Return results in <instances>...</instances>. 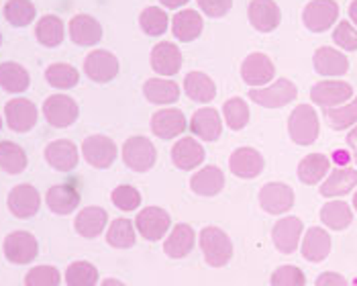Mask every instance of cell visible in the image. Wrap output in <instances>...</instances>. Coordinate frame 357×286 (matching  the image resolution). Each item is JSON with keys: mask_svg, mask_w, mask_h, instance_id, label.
<instances>
[{"mask_svg": "<svg viewBox=\"0 0 357 286\" xmlns=\"http://www.w3.org/2000/svg\"><path fill=\"white\" fill-rule=\"evenodd\" d=\"M202 29H204L202 15L198 10H194V8L180 10L172 19V33L182 43H192V41H196L202 35Z\"/></svg>", "mask_w": 357, "mask_h": 286, "instance_id": "4dcf8cb0", "label": "cell"}, {"mask_svg": "<svg viewBox=\"0 0 357 286\" xmlns=\"http://www.w3.org/2000/svg\"><path fill=\"white\" fill-rule=\"evenodd\" d=\"M196 246V231L188 223H178L169 229V235L164 241V254L172 259H182L190 256Z\"/></svg>", "mask_w": 357, "mask_h": 286, "instance_id": "f1b7e54d", "label": "cell"}, {"mask_svg": "<svg viewBox=\"0 0 357 286\" xmlns=\"http://www.w3.org/2000/svg\"><path fill=\"white\" fill-rule=\"evenodd\" d=\"M63 280L68 286H96L98 285V268L86 259L72 262L66 268Z\"/></svg>", "mask_w": 357, "mask_h": 286, "instance_id": "60d3db41", "label": "cell"}, {"mask_svg": "<svg viewBox=\"0 0 357 286\" xmlns=\"http://www.w3.org/2000/svg\"><path fill=\"white\" fill-rule=\"evenodd\" d=\"M172 164L182 172H192L196 170L204 158H206V151L202 147V143H198V140L194 137H180L178 142L172 145Z\"/></svg>", "mask_w": 357, "mask_h": 286, "instance_id": "ffe728a7", "label": "cell"}, {"mask_svg": "<svg viewBox=\"0 0 357 286\" xmlns=\"http://www.w3.org/2000/svg\"><path fill=\"white\" fill-rule=\"evenodd\" d=\"M139 27L149 37H162L169 27V17L162 6H147L139 15Z\"/></svg>", "mask_w": 357, "mask_h": 286, "instance_id": "7bdbcfd3", "label": "cell"}, {"mask_svg": "<svg viewBox=\"0 0 357 286\" xmlns=\"http://www.w3.org/2000/svg\"><path fill=\"white\" fill-rule=\"evenodd\" d=\"M198 246L204 256V262L211 268H225L233 257V241L227 231L215 225H206L198 233Z\"/></svg>", "mask_w": 357, "mask_h": 286, "instance_id": "6da1fadb", "label": "cell"}, {"mask_svg": "<svg viewBox=\"0 0 357 286\" xmlns=\"http://www.w3.org/2000/svg\"><path fill=\"white\" fill-rule=\"evenodd\" d=\"M35 37L43 47H57L66 39V25L57 15H45L35 25Z\"/></svg>", "mask_w": 357, "mask_h": 286, "instance_id": "f35d334b", "label": "cell"}, {"mask_svg": "<svg viewBox=\"0 0 357 286\" xmlns=\"http://www.w3.org/2000/svg\"><path fill=\"white\" fill-rule=\"evenodd\" d=\"M6 206H8L10 215H15L17 219H31V217H35L39 213L41 197H39L35 186H31V184H17L8 193Z\"/></svg>", "mask_w": 357, "mask_h": 286, "instance_id": "e0dca14e", "label": "cell"}, {"mask_svg": "<svg viewBox=\"0 0 357 286\" xmlns=\"http://www.w3.org/2000/svg\"><path fill=\"white\" fill-rule=\"evenodd\" d=\"M100 286H127L125 283H121V280H116V278H107V280H102Z\"/></svg>", "mask_w": 357, "mask_h": 286, "instance_id": "680465c9", "label": "cell"}, {"mask_svg": "<svg viewBox=\"0 0 357 286\" xmlns=\"http://www.w3.org/2000/svg\"><path fill=\"white\" fill-rule=\"evenodd\" d=\"M143 96L151 105L167 107V105L178 103L180 86H178V82L167 80V78H149L147 82H143Z\"/></svg>", "mask_w": 357, "mask_h": 286, "instance_id": "836d02e7", "label": "cell"}, {"mask_svg": "<svg viewBox=\"0 0 357 286\" xmlns=\"http://www.w3.org/2000/svg\"><path fill=\"white\" fill-rule=\"evenodd\" d=\"M264 168H266V160L261 151H257L255 147H237L229 158V170L241 180L257 178Z\"/></svg>", "mask_w": 357, "mask_h": 286, "instance_id": "2e32d148", "label": "cell"}, {"mask_svg": "<svg viewBox=\"0 0 357 286\" xmlns=\"http://www.w3.org/2000/svg\"><path fill=\"white\" fill-rule=\"evenodd\" d=\"M312 68L323 78H341L349 72V59L335 47H319L312 54Z\"/></svg>", "mask_w": 357, "mask_h": 286, "instance_id": "d6986e66", "label": "cell"}, {"mask_svg": "<svg viewBox=\"0 0 357 286\" xmlns=\"http://www.w3.org/2000/svg\"><path fill=\"white\" fill-rule=\"evenodd\" d=\"M331 172V158L325 153H308L304 156L296 168L298 180L306 186L321 184Z\"/></svg>", "mask_w": 357, "mask_h": 286, "instance_id": "d6a6232c", "label": "cell"}, {"mask_svg": "<svg viewBox=\"0 0 357 286\" xmlns=\"http://www.w3.org/2000/svg\"><path fill=\"white\" fill-rule=\"evenodd\" d=\"M4 19L13 27H29L35 21L37 8L31 0H6L4 2Z\"/></svg>", "mask_w": 357, "mask_h": 286, "instance_id": "ab89813d", "label": "cell"}, {"mask_svg": "<svg viewBox=\"0 0 357 286\" xmlns=\"http://www.w3.org/2000/svg\"><path fill=\"white\" fill-rule=\"evenodd\" d=\"M135 229L143 239L160 241L172 229V217L162 206H147V209H141L137 213Z\"/></svg>", "mask_w": 357, "mask_h": 286, "instance_id": "52a82bcc", "label": "cell"}, {"mask_svg": "<svg viewBox=\"0 0 357 286\" xmlns=\"http://www.w3.org/2000/svg\"><path fill=\"white\" fill-rule=\"evenodd\" d=\"M43 156H45V162L57 172H72L80 162V149L70 140H55L47 143Z\"/></svg>", "mask_w": 357, "mask_h": 286, "instance_id": "cb8c5ba5", "label": "cell"}, {"mask_svg": "<svg viewBox=\"0 0 357 286\" xmlns=\"http://www.w3.org/2000/svg\"><path fill=\"white\" fill-rule=\"evenodd\" d=\"M321 221L331 231H345L354 223V209L345 200L333 199L323 204Z\"/></svg>", "mask_w": 357, "mask_h": 286, "instance_id": "d590c367", "label": "cell"}, {"mask_svg": "<svg viewBox=\"0 0 357 286\" xmlns=\"http://www.w3.org/2000/svg\"><path fill=\"white\" fill-rule=\"evenodd\" d=\"M149 63L158 76L172 78L182 70V52L178 45H174L169 41H160L153 45V50L149 54Z\"/></svg>", "mask_w": 357, "mask_h": 286, "instance_id": "ac0fdd59", "label": "cell"}, {"mask_svg": "<svg viewBox=\"0 0 357 286\" xmlns=\"http://www.w3.org/2000/svg\"><path fill=\"white\" fill-rule=\"evenodd\" d=\"M288 135L296 145H312L321 135L319 114L312 105H298L288 116Z\"/></svg>", "mask_w": 357, "mask_h": 286, "instance_id": "7a4b0ae2", "label": "cell"}, {"mask_svg": "<svg viewBox=\"0 0 357 286\" xmlns=\"http://www.w3.org/2000/svg\"><path fill=\"white\" fill-rule=\"evenodd\" d=\"M314 286H349V283L345 280V276H341L339 272H323Z\"/></svg>", "mask_w": 357, "mask_h": 286, "instance_id": "f5cc1de1", "label": "cell"}, {"mask_svg": "<svg viewBox=\"0 0 357 286\" xmlns=\"http://www.w3.org/2000/svg\"><path fill=\"white\" fill-rule=\"evenodd\" d=\"M68 35L72 43L80 47H92L98 45L102 39V25L92 15H76L68 23Z\"/></svg>", "mask_w": 357, "mask_h": 286, "instance_id": "603a6c76", "label": "cell"}, {"mask_svg": "<svg viewBox=\"0 0 357 286\" xmlns=\"http://www.w3.org/2000/svg\"><path fill=\"white\" fill-rule=\"evenodd\" d=\"M45 202L54 215L66 217V215H72L80 206V193L70 184H55L47 190Z\"/></svg>", "mask_w": 357, "mask_h": 286, "instance_id": "1f68e13d", "label": "cell"}, {"mask_svg": "<svg viewBox=\"0 0 357 286\" xmlns=\"http://www.w3.org/2000/svg\"><path fill=\"white\" fill-rule=\"evenodd\" d=\"M184 92L194 103L206 105V103L215 100L217 86H215V80L204 72H188L184 78Z\"/></svg>", "mask_w": 357, "mask_h": 286, "instance_id": "e575fe53", "label": "cell"}, {"mask_svg": "<svg viewBox=\"0 0 357 286\" xmlns=\"http://www.w3.org/2000/svg\"><path fill=\"white\" fill-rule=\"evenodd\" d=\"M82 158L86 164H90L96 170H107L116 160V143L107 135H88L82 143Z\"/></svg>", "mask_w": 357, "mask_h": 286, "instance_id": "9c48e42d", "label": "cell"}, {"mask_svg": "<svg viewBox=\"0 0 357 286\" xmlns=\"http://www.w3.org/2000/svg\"><path fill=\"white\" fill-rule=\"evenodd\" d=\"M27 168V153L21 145L0 142V170L6 174H21Z\"/></svg>", "mask_w": 357, "mask_h": 286, "instance_id": "ee69618b", "label": "cell"}, {"mask_svg": "<svg viewBox=\"0 0 357 286\" xmlns=\"http://www.w3.org/2000/svg\"><path fill=\"white\" fill-rule=\"evenodd\" d=\"M45 80L52 88L70 90L80 82V72L72 63H52L45 70Z\"/></svg>", "mask_w": 357, "mask_h": 286, "instance_id": "f6af8a7d", "label": "cell"}, {"mask_svg": "<svg viewBox=\"0 0 357 286\" xmlns=\"http://www.w3.org/2000/svg\"><path fill=\"white\" fill-rule=\"evenodd\" d=\"M222 121L227 123V127L231 131H241L245 129L249 123V107L248 103L239 96H233L229 98L225 105H222Z\"/></svg>", "mask_w": 357, "mask_h": 286, "instance_id": "bcb514c9", "label": "cell"}, {"mask_svg": "<svg viewBox=\"0 0 357 286\" xmlns=\"http://www.w3.org/2000/svg\"><path fill=\"white\" fill-rule=\"evenodd\" d=\"M188 129L200 142H217L222 133V116L219 111H215L211 107L198 109L190 119Z\"/></svg>", "mask_w": 357, "mask_h": 286, "instance_id": "4316f807", "label": "cell"}, {"mask_svg": "<svg viewBox=\"0 0 357 286\" xmlns=\"http://www.w3.org/2000/svg\"><path fill=\"white\" fill-rule=\"evenodd\" d=\"M41 111H43L45 121L55 129H66L74 125L80 114L78 103L68 94H52L50 98H45Z\"/></svg>", "mask_w": 357, "mask_h": 286, "instance_id": "ba28073f", "label": "cell"}, {"mask_svg": "<svg viewBox=\"0 0 357 286\" xmlns=\"http://www.w3.org/2000/svg\"><path fill=\"white\" fill-rule=\"evenodd\" d=\"M196 2L200 13H204L211 19H222L233 6V0H196Z\"/></svg>", "mask_w": 357, "mask_h": 286, "instance_id": "816d5d0a", "label": "cell"}, {"mask_svg": "<svg viewBox=\"0 0 357 286\" xmlns=\"http://www.w3.org/2000/svg\"><path fill=\"white\" fill-rule=\"evenodd\" d=\"M349 21L357 27V0H354V2L349 4Z\"/></svg>", "mask_w": 357, "mask_h": 286, "instance_id": "6f0895ef", "label": "cell"}, {"mask_svg": "<svg viewBox=\"0 0 357 286\" xmlns=\"http://www.w3.org/2000/svg\"><path fill=\"white\" fill-rule=\"evenodd\" d=\"M301 254L310 264H321L331 254V235L325 227H310L304 231Z\"/></svg>", "mask_w": 357, "mask_h": 286, "instance_id": "484cf974", "label": "cell"}, {"mask_svg": "<svg viewBox=\"0 0 357 286\" xmlns=\"http://www.w3.org/2000/svg\"><path fill=\"white\" fill-rule=\"evenodd\" d=\"M325 119L329 123L333 131H345L357 125V96H354L349 103L335 107V109H325Z\"/></svg>", "mask_w": 357, "mask_h": 286, "instance_id": "b9f144b4", "label": "cell"}, {"mask_svg": "<svg viewBox=\"0 0 357 286\" xmlns=\"http://www.w3.org/2000/svg\"><path fill=\"white\" fill-rule=\"evenodd\" d=\"M272 286H306V276L298 266L286 264L275 268L272 278H270Z\"/></svg>", "mask_w": 357, "mask_h": 286, "instance_id": "f907efd6", "label": "cell"}, {"mask_svg": "<svg viewBox=\"0 0 357 286\" xmlns=\"http://www.w3.org/2000/svg\"><path fill=\"white\" fill-rule=\"evenodd\" d=\"M123 162L129 170L139 172V174H145L149 172L155 162H158V149L155 145L149 142L147 137L143 135H133L129 137L127 142L123 143Z\"/></svg>", "mask_w": 357, "mask_h": 286, "instance_id": "277c9868", "label": "cell"}, {"mask_svg": "<svg viewBox=\"0 0 357 286\" xmlns=\"http://www.w3.org/2000/svg\"><path fill=\"white\" fill-rule=\"evenodd\" d=\"M109 227V213L102 206H86L74 219V229L84 239H96Z\"/></svg>", "mask_w": 357, "mask_h": 286, "instance_id": "83f0119b", "label": "cell"}, {"mask_svg": "<svg viewBox=\"0 0 357 286\" xmlns=\"http://www.w3.org/2000/svg\"><path fill=\"white\" fill-rule=\"evenodd\" d=\"M248 94L251 103L264 109H282L290 105L292 100H296L298 88L288 78H275L272 84L264 86V88H251Z\"/></svg>", "mask_w": 357, "mask_h": 286, "instance_id": "3957f363", "label": "cell"}, {"mask_svg": "<svg viewBox=\"0 0 357 286\" xmlns=\"http://www.w3.org/2000/svg\"><path fill=\"white\" fill-rule=\"evenodd\" d=\"M333 43L343 52H357V27L351 21H339L333 29Z\"/></svg>", "mask_w": 357, "mask_h": 286, "instance_id": "681fc988", "label": "cell"}, {"mask_svg": "<svg viewBox=\"0 0 357 286\" xmlns=\"http://www.w3.org/2000/svg\"><path fill=\"white\" fill-rule=\"evenodd\" d=\"M160 2H162V6L167 8V10H178V8L186 6L190 0H160Z\"/></svg>", "mask_w": 357, "mask_h": 286, "instance_id": "9f6ffc18", "label": "cell"}, {"mask_svg": "<svg viewBox=\"0 0 357 286\" xmlns=\"http://www.w3.org/2000/svg\"><path fill=\"white\" fill-rule=\"evenodd\" d=\"M110 200H112V204L119 211L131 213V211H137L139 206H141V193L135 186H131V184H121V186H116L112 190Z\"/></svg>", "mask_w": 357, "mask_h": 286, "instance_id": "7dc6e473", "label": "cell"}, {"mask_svg": "<svg viewBox=\"0 0 357 286\" xmlns=\"http://www.w3.org/2000/svg\"><path fill=\"white\" fill-rule=\"evenodd\" d=\"M190 188L198 197L213 199L225 188V174L219 166H204L190 176Z\"/></svg>", "mask_w": 357, "mask_h": 286, "instance_id": "f546056e", "label": "cell"}, {"mask_svg": "<svg viewBox=\"0 0 357 286\" xmlns=\"http://www.w3.org/2000/svg\"><path fill=\"white\" fill-rule=\"evenodd\" d=\"M4 119H6V127L15 133H29L39 119V111L35 107L33 100L17 96L13 100H8L4 105Z\"/></svg>", "mask_w": 357, "mask_h": 286, "instance_id": "30bf717a", "label": "cell"}, {"mask_svg": "<svg viewBox=\"0 0 357 286\" xmlns=\"http://www.w3.org/2000/svg\"><path fill=\"white\" fill-rule=\"evenodd\" d=\"M31 84L29 72L17 61L0 63V88L8 94H23Z\"/></svg>", "mask_w": 357, "mask_h": 286, "instance_id": "8d00e7d4", "label": "cell"}, {"mask_svg": "<svg viewBox=\"0 0 357 286\" xmlns=\"http://www.w3.org/2000/svg\"><path fill=\"white\" fill-rule=\"evenodd\" d=\"M119 57L107 50H94L84 59V74L96 84H109L119 74Z\"/></svg>", "mask_w": 357, "mask_h": 286, "instance_id": "5bb4252c", "label": "cell"}, {"mask_svg": "<svg viewBox=\"0 0 357 286\" xmlns=\"http://www.w3.org/2000/svg\"><path fill=\"white\" fill-rule=\"evenodd\" d=\"M2 252L10 264L25 266V264H31L39 254V241L29 231H13L4 237Z\"/></svg>", "mask_w": 357, "mask_h": 286, "instance_id": "8992f818", "label": "cell"}, {"mask_svg": "<svg viewBox=\"0 0 357 286\" xmlns=\"http://www.w3.org/2000/svg\"><path fill=\"white\" fill-rule=\"evenodd\" d=\"M149 127L151 133L160 140H176L188 129V123L180 109H164L151 114Z\"/></svg>", "mask_w": 357, "mask_h": 286, "instance_id": "44dd1931", "label": "cell"}, {"mask_svg": "<svg viewBox=\"0 0 357 286\" xmlns=\"http://www.w3.org/2000/svg\"><path fill=\"white\" fill-rule=\"evenodd\" d=\"M357 188V170L345 166V168H335L329 172V176L321 182L319 195L325 199H341Z\"/></svg>", "mask_w": 357, "mask_h": 286, "instance_id": "d4e9b609", "label": "cell"}, {"mask_svg": "<svg viewBox=\"0 0 357 286\" xmlns=\"http://www.w3.org/2000/svg\"><path fill=\"white\" fill-rule=\"evenodd\" d=\"M0 129H2V116H0Z\"/></svg>", "mask_w": 357, "mask_h": 286, "instance_id": "94428289", "label": "cell"}, {"mask_svg": "<svg viewBox=\"0 0 357 286\" xmlns=\"http://www.w3.org/2000/svg\"><path fill=\"white\" fill-rule=\"evenodd\" d=\"M331 160H335L337 164H341L339 168H345V166H347V162L351 160V156H349L345 149H337V151L333 153V158H331Z\"/></svg>", "mask_w": 357, "mask_h": 286, "instance_id": "11a10c76", "label": "cell"}, {"mask_svg": "<svg viewBox=\"0 0 357 286\" xmlns=\"http://www.w3.org/2000/svg\"><path fill=\"white\" fill-rule=\"evenodd\" d=\"M354 209H356V213H357V190L354 193Z\"/></svg>", "mask_w": 357, "mask_h": 286, "instance_id": "91938a15", "label": "cell"}, {"mask_svg": "<svg viewBox=\"0 0 357 286\" xmlns=\"http://www.w3.org/2000/svg\"><path fill=\"white\" fill-rule=\"evenodd\" d=\"M248 19L259 33H272L282 21V10L275 0H251L248 4Z\"/></svg>", "mask_w": 357, "mask_h": 286, "instance_id": "7402d4cb", "label": "cell"}, {"mask_svg": "<svg viewBox=\"0 0 357 286\" xmlns=\"http://www.w3.org/2000/svg\"><path fill=\"white\" fill-rule=\"evenodd\" d=\"M259 206L268 215H286L294 206V190L284 182H268L259 188Z\"/></svg>", "mask_w": 357, "mask_h": 286, "instance_id": "7c38bea8", "label": "cell"}, {"mask_svg": "<svg viewBox=\"0 0 357 286\" xmlns=\"http://www.w3.org/2000/svg\"><path fill=\"white\" fill-rule=\"evenodd\" d=\"M0 45H2V33H0Z\"/></svg>", "mask_w": 357, "mask_h": 286, "instance_id": "6125c7cd", "label": "cell"}, {"mask_svg": "<svg viewBox=\"0 0 357 286\" xmlns=\"http://www.w3.org/2000/svg\"><path fill=\"white\" fill-rule=\"evenodd\" d=\"M61 274L55 266H35L25 274V286H59Z\"/></svg>", "mask_w": 357, "mask_h": 286, "instance_id": "c3c4849f", "label": "cell"}, {"mask_svg": "<svg viewBox=\"0 0 357 286\" xmlns=\"http://www.w3.org/2000/svg\"><path fill=\"white\" fill-rule=\"evenodd\" d=\"M107 243L114 250H129L137 243V229L131 219L119 217L107 227Z\"/></svg>", "mask_w": 357, "mask_h": 286, "instance_id": "74e56055", "label": "cell"}, {"mask_svg": "<svg viewBox=\"0 0 357 286\" xmlns=\"http://www.w3.org/2000/svg\"><path fill=\"white\" fill-rule=\"evenodd\" d=\"M304 233V223L298 217H282L274 227H272V241H274V248L280 254H294L298 248H301V241H303Z\"/></svg>", "mask_w": 357, "mask_h": 286, "instance_id": "9a60e30c", "label": "cell"}, {"mask_svg": "<svg viewBox=\"0 0 357 286\" xmlns=\"http://www.w3.org/2000/svg\"><path fill=\"white\" fill-rule=\"evenodd\" d=\"M339 19V4L335 0H310L303 10L304 27L310 33H325Z\"/></svg>", "mask_w": 357, "mask_h": 286, "instance_id": "8fae6325", "label": "cell"}, {"mask_svg": "<svg viewBox=\"0 0 357 286\" xmlns=\"http://www.w3.org/2000/svg\"><path fill=\"white\" fill-rule=\"evenodd\" d=\"M241 78L251 88H264L275 80L274 61L261 52L249 54L241 63Z\"/></svg>", "mask_w": 357, "mask_h": 286, "instance_id": "4fadbf2b", "label": "cell"}, {"mask_svg": "<svg viewBox=\"0 0 357 286\" xmlns=\"http://www.w3.org/2000/svg\"><path fill=\"white\" fill-rule=\"evenodd\" d=\"M345 143H347V147L351 149V156H354V160H356L357 164V125L356 127H351V131L347 133Z\"/></svg>", "mask_w": 357, "mask_h": 286, "instance_id": "db71d44e", "label": "cell"}, {"mask_svg": "<svg viewBox=\"0 0 357 286\" xmlns=\"http://www.w3.org/2000/svg\"><path fill=\"white\" fill-rule=\"evenodd\" d=\"M354 98V86L345 80H321L310 88L312 105L321 109H335Z\"/></svg>", "mask_w": 357, "mask_h": 286, "instance_id": "5b68a950", "label": "cell"}]
</instances>
